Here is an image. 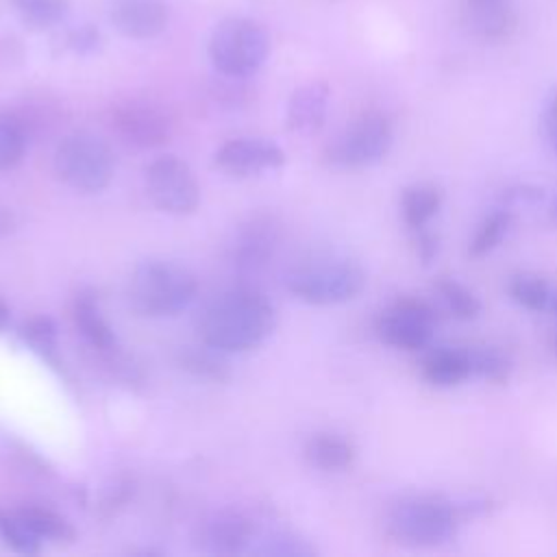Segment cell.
<instances>
[{"label":"cell","mask_w":557,"mask_h":557,"mask_svg":"<svg viewBox=\"0 0 557 557\" xmlns=\"http://www.w3.org/2000/svg\"><path fill=\"white\" fill-rule=\"evenodd\" d=\"M511 224H513V215L507 207H498L496 211L487 213L479 222V226L474 228V233L468 242V255L474 259L490 255L507 237V233L511 231Z\"/></svg>","instance_id":"cell-23"},{"label":"cell","mask_w":557,"mask_h":557,"mask_svg":"<svg viewBox=\"0 0 557 557\" xmlns=\"http://www.w3.org/2000/svg\"><path fill=\"white\" fill-rule=\"evenodd\" d=\"M20 337L35 352H39L44 357H50L57 348V324L46 315L30 318L20 326Z\"/></svg>","instance_id":"cell-30"},{"label":"cell","mask_w":557,"mask_h":557,"mask_svg":"<svg viewBox=\"0 0 557 557\" xmlns=\"http://www.w3.org/2000/svg\"><path fill=\"white\" fill-rule=\"evenodd\" d=\"M550 307H553V313L557 315V296H553V300H550Z\"/></svg>","instance_id":"cell-42"},{"label":"cell","mask_w":557,"mask_h":557,"mask_svg":"<svg viewBox=\"0 0 557 557\" xmlns=\"http://www.w3.org/2000/svg\"><path fill=\"white\" fill-rule=\"evenodd\" d=\"M307 461L324 472H339L355 461V446L337 433H315L305 444Z\"/></svg>","instance_id":"cell-18"},{"label":"cell","mask_w":557,"mask_h":557,"mask_svg":"<svg viewBox=\"0 0 557 557\" xmlns=\"http://www.w3.org/2000/svg\"><path fill=\"white\" fill-rule=\"evenodd\" d=\"M111 131L126 144L139 150L159 148L170 139L172 126L168 115L144 100L117 102L109 115Z\"/></svg>","instance_id":"cell-10"},{"label":"cell","mask_w":557,"mask_h":557,"mask_svg":"<svg viewBox=\"0 0 557 557\" xmlns=\"http://www.w3.org/2000/svg\"><path fill=\"white\" fill-rule=\"evenodd\" d=\"M550 348H553V352L557 355V331H555L553 337H550Z\"/></svg>","instance_id":"cell-40"},{"label":"cell","mask_w":557,"mask_h":557,"mask_svg":"<svg viewBox=\"0 0 557 557\" xmlns=\"http://www.w3.org/2000/svg\"><path fill=\"white\" fill-rule=\"evenodd\" d=\"M420 372L422 379L433 387H457L472 376L470 350L457 346H437L424 355Z\"/></svg>","instance_id":"cell-16"},{"label":"cell","mask_w":557,"mask_h":557,"mask_svg":"<svg viewBox=\"0 0 557 557\" xmlns=\"http://www.w3.org/2000/svg\"><path fill=\"white\" fill-rule=\"evenodd\" d=\"M133 481L128 476H117L113 479V483L104 490L102 494V503L100 507L107 511V513H115L120 507H124L128 503V498L133 496Z\"/></svg>","instance_id":"cell-34"},{"label":"cell","mask_w":557,"mask_h":557,"mask_svg":"<svg viewBox=\"0 0 557 557\" xmlns=\"http://www.w3.org/2000/svg\"><path fill=\"white\" fill-rule=\"evenodd\" d=\"M207 54L218 74L242 81L259 72L270 54L268 30L250 17L233 15L215 24L209 35Z\"/></svg>","instance_id":"cell-4"},{"label":"cell","mask_w":557,"mask_h":557,"mask_svg":"<svg viewBox=\"0 0 557 557\" xmlns=\"http://www.w3.org/2000/svg\"><path fill=\"white\" fill-rule=\"evenodd\" d=\"M394 144L392 122L379 113L368 111L355 117L324 150L326 163L344 170L368 168L387 157Z\"/></svg>","instance_id":"cell-7"},{"label":"cell","mask_w":557,"mask_h":557,"mask_svg":"<svg viewBox=\"0 0 557 557\" xmlns=\"http://www.w3.org/2000/svg\"><path fill=\"white\" fill-rule=\"evenodd\" d=\"M507 292L516 305H520L529 311H542L553 300L548 283L540 274H531V272L513 274L509 278Z\"/></svg>","instance_id":"cell-27"},{"label":"cell","mask_w":557,"mask_h":557,"mask_svg":"<svg viewBox=\"0 0 557 557\" xmlns=\"http://www.w3.org/2000/svg\"><path fill=\"white\" fill-rule=\"evenodd\" d=\"M144 185L152 205L163 213L187 215L200 205V187L191 168L174 154L152 159L144 170Z\"/></svg>","instance_id":"cell-8"},{"label":"cell","mask_w":557,"mask_h":557,"mask_svg":"<svg viewBox=\"0 0 557 557\" xmlns=\"http://www.w3.org/2000/svg\"><path fill=\"white\" fill-rule=\"evenodd\" d=\"M433 292L437 294L440 302L444 305V309L457 318V320H474L483 305L479 300V296L466 287L463 283H459L457 278H450V276H440L435 283H433Z\"/></svg>","instance_id":"cell-24"},{"label":"cell","mask_w":557,"mask_h":557,"mask_svg":"<svg viewBox=\"0 0 557 557\" xmlns=\"http://www.w3.org/2000/svg\"><path fill=\"white\" fill-rule=\"evenodd\" d=\"M13 226H15V215H13L11 211H7V209L0 207V235L11 233Z\"/></svg>","instance_id":"cell-37"},{"label":"cell","mask_w":557,"mask_h":557,"mask_svg":"<svg viewBox=\"0 0 557 557\" xmlns=\"http://www.w3.org/2000/svg\"><path fill=\"white\" fill-rule=\"evenodd\" d=\"M0 540L20 555H35L41 548V540L30 531L20 511H7L0 507Z\"/></svg>","instance_id":"cell-29"},{"label":"cell","mask_w":557,"mask_h":557,"mask_svg":"<svg viewBox=\"0 0 557 557\" xmlns=\"http://www.w3.org/2000/svg\"><path fill=\"white\" fill-rule=\"evenodd\" d=\"M435 326L437 315L429 302L418 298H400L376 318L374 331L383 344L416 352L431 344Z\"/></svg>","instance_id":"cell-9"},{"label":"cell","mask_w":557,"mask_h":557,"mask_svg":"<svg viewBox=\"0 0 557 557\" xmlns=\"http://www.w3.org/2000/svg\"><path fill=\"white\" fill-rule=\"evenodd\" d=\"M102 44V35L96 26L91 24H83V26H76L72 28L67 35H65V46L76 52V54H89V52H96Z\"/></svg>","instance_id":"cell-32"},{"label":"cell","mask_w":557,"mask_h":557,"mask_svg":"<svg viewBox=\"0 0 557 557\" xmlns=\"http://www.w3.org/2000/svg\"><path fill=\"white\" fill-rule=\"evenodd\" d=\"M257 553L268 555V557L270 555L272 557H311V555H315V548L296 533L278 531V533H272L265 540H261V546L257 548Z\"/></svg>","instance_id":"cell-31"},{"label":"cell","mask_w":557,"mask_h":557,"mask_svg":"<svg viewBox=\"0 0 557 557\" xmlns=\"http://www.w3.org/2000/svg\"><path fill=\"white\" fill-rule=\"evenodd\" d=\"M411 233H413L416 257L420 259L422 265H431L435 261V257L440 255V237H437V233L429 231L426 226L418 228V231H411Z\"/></svg>","instance_id":"cell-35"},{"label":"cell","mask_w":557,"mask_h":557,"mask_svg":"<svg viewBox=\"0 0 557 557\" xmlns=\"http://www.w3.org/2000/svg\"><path fill=\"white\" fill-rule=\"evenodd\" d=\"M470 350V361H472V374L503 385L509 381L513 372V361L507 352H503L496 346H479V348H468Z\"/></svg>","instance_id":"cell-28"},{"label":"cell","mask_w":557,"mask_h":557,"mask_svg":"<svg viewBox=\"0 0 557 557\" xmlns=\"http://www.w3.org/2000/svg\"><path fill=\"white\" fill-rule=\"evenodd\" d=\"M213 163L231 176L250 178L278 170L285 163V152L265 137H235L215 150Z\"/></svg>","instance_id":"cell-11"},{"label":"cell","mask_w":557,"mask_h":557,"mask_svg":"<svg viewBox=\"0 0 557 557\" xmlns=\"http://www.w3.org/2000/svg\"><path fill=\"white\" fill-rule=\"evenodd\" d=\"M20 22L30 30H46L61 24L70 11L67 0H11Z\"/></svg>","instance_id":"cell-26"},{"label":"cell","mask_w":557,"mask_h":557,"mask_svg":"<svg viewBox=\"0 0 557 557\" xmlns=\"http://www.w3.org/2000/svg\"><path fill=\"white\" fill-rule=\"evenodd\" d=\"M548 220L557 226V194L553 196V200H550V205H548Z\"/></svg>","instance_id":"cell-39"},{"label":"cell","mask_w":557,"mask_h":557,"mask_svg":"<svg viewBox=\"0 0 557 557\" xmlns=\"http://www.w3.org/2000/svg\"><path fill=\"white\" fill-rule=\"evenodd\" d=\"M287 289L307 305L329 307L352 300L366 285L361 265L348 259H313L292 268L285 276Z\"/></svg>","instance_id":"cell-6"},{"label":"cell","mask_w":557,"mask_h":557,"mask_svg":"<svg viewBox=\"0 0 557 557\" xmlns=\"http://www.w3.org/2000/svg\"><path fill=\"white\" fill-rule=\"evenodd\" d=\"M28 148V124L13 111H0V170L22 163Z\"/></svg>","instance_id":"cell-22"},{"label":"cell","mask_w":557,"mask_h":557,"mask_svg":"<svg viewBox=\"0 0 557 557\" xmlns=\"http://www.w3.org/2000/svg\"><path fill=\"white\" fill-rule=\"evenodd\" d=\"M170 20L165 0H111L109 22L128 39H154L159 37Z\"/></svg>","instance_id":"cell-14"},{"label":"cell","mask_w":557,"mask_h":557,"mask_svg":"<svg viewBox=\"0 0 557 557\" xmlns=\"http://www.w3.org/2000/svg\"><path fill=\"white\" fill-rule=\"evenodd\" d=\"M272 329V302L250 287H235L215 296L198 318L200 342L222 352H246L257 348Z\"/></svg>","instance_id":"cell-1"},{"label":"cell","mask_w":557,"mask_h":557,"mask_svg":"<svg viewBox=\"0 0 557 557\" xmlns=\"http://www.w3.org/2000/svg\"><path fill=\"white\" fill-rule=\"evenodd\" d=\"M485 2H498V0H468V4H485Z\"/></svg>","instance_id":"cell-41"},{"label":"cell","mask_w":557,"mask_h":557,"mask_svg":"<svg viewBox=\"0 0 557 557\" xmlns=\"http://www.w3.org/2000/svg\"><path fill=\"white\" fill-rule=\"evenodd\" d=\"M17 511L41 542H72L74 540V527L70 524L67 518H63L54 509H48L41 505H26V507H20Z\"/></svg>","instance_id":"cell-25"},{"label":"cell","mask_w":557,"mask_h":557,"mask_svg":"<svg viewBox=\"0 0 557 557\" xmlns=\"http://www.w3.org/2000/svg\"><path fill=\"white\" fill-rule=\"evenodd\" d=\"M226 352L200 342L196 346H183L176 352V363L196 379L222 383L231 379V366L224 357Z\"/></svg>","instance_id":"cell-19"},{"label":"cell","mask_w":557,"mask_h":557,"mask_svg":"<svg viewBox=\"0 0 557 557\" xmlns=\"http://www.w3.org/2000/svg\"><path fill=\"white\" fill-rule=\"evenodd\" d=\"M468 24L479 37L487 41H498L511 35L516 26V13L507 0L468 4Z\"/></svg>","instance_id":"cell-21"},{"label":"cell","mask_w":557,"mask_h":557,"mask_svg":"<svg viewBox=\"0 0 557 557\" xmlns=\"http://www.w3.org/2000/svg\"><path fill=\"white\" fill-rule=\"evenodd\" d=\"M72 318L74 324L78 329V333L85 337V342L100 350V352H111L115 350V333L111 329V324L107 322V318L100 311L98 298L91 289H83L76 294L74 305H72Z\"/></svg>","instance_id":"cell-17"},{"label":"cell","mask_w":557,"mask_h":557,"mask_svg":"<svg viewBox=\"0 0 557 557\" xmlns=\"http://www.w3.org/2000/svg\"><path fill=\"white\" fill-rule=\"evenodd\" d=\"M442 209V191L429 183H413L400 194V215L409 231L429 226Z\"/></svg>","instance_id":"cell-20"},{"label":"cell","mask_w":557,"mask_h":557,"mask_svg":"<svg viewBox=\"0 0 557 557\" xmlns=\"http://www.w3.org/2000/svg\"><path fill=\"white\" fill-rule=\"evenodd\" d=\"M278 248V222L270 215H252L237 226L228 244V261L244 274L259 272Z\"/></svg>","instance_id":"cell-12"},{"label":"cell","mask_w":557,"mask_h":557,"mask_svg":"<svg viewBox=\"0 0 557 557\" xmlns=\"http://www.w3.org/2000/svg\"><path fill=\"white\" fill-rule=\"evenodd\" d=\"M546 135H548L553 150L557 152V94L553 96V100L546 109Z\"/></svg>","instance_id":"cell-36"},{"label":"cell","mask_w":557,"mask_h":557,"mask_svg":"<svg viewBox=\"0 0 557 557\" xmlns=\"http://www.w3.org/2000/svg\"><path fill=\"white\" fill-rule=\"evenodd\" d=\"M196 289V276L185 265L168 259H146L133 270L126 296L139 315L170 318L194 300Z\"/></svg>","instance_id":"cell-3"},{"label":"cell","mask_w":557,"mask_h":557,"mask_svg":"<svg viewBox=\"0 0 557 557\" xmlns=\"http://www.w3.org/2000/svg\"><path fill=\"white\" fill-rule=\"evenodd\" d=\"M329 96L331 91L324 81H311L300 85L287 102V126L296 135H315L326 122Z\"/></svg>","instance_id":"cell-15"},{"label":"cell","mask_w":557,"mask_h":557,"mask_svg":"<svg viewBox=\"0 0 557 557\" xmlns=\"http://www.w3.org/2000/svg\"><path fill=\"white\" fill-rule=\"evenodd\" d=\"M9 320H11V311H9V305L0 298V331L9 326Z\"/></svg>","instance_id":"cell-38"},{"label":"cell","mask_w":557,"mask_h":557,"mask_svg":"<svg viewBox=\"0 0 557 557\" xmlns=\"http://www.w3.org/2000/svg\"><path fill=\"white\" fill-rule=\"evenodd\" d=\"M461 524L455 498L437 494L407 496L387 511V535L409 548H437L448 544Z\"/></svg>","instance_id":"cell-2"},{"label":"cell","mask_w":557,"mask_h":557,"mask_svg":"<svg viewBox=\"0 0 557 557\" xmlns=\"http://www.w3.org/2000/svg\"><path fill=\"white\" fill-rule=\"evenodd\" d=\"M255 537L252 520L239 509L211 511L196 527V546L209 555L244 553Z\"/></svg>","instance_id":"cell-13"},{"label":"cell","mask_w":557,"mask_h":557,"mask_svg":"<svg viewBox=\"0 0 557 557\" xmlns=\"http://www.w3.org/2000/svg\"><path fill=\"white\" fill-rule=\"evenodd\" d=\"M54 172L74 191L96 194L113 181L115 157L96 133L74 131L54 150Z\"/></svg>","instance_id":"cell-5"},{"label":"cell","mask_w":557,"mask_h":557,"mask_svg":"<svg viewBox=\"0 0 557 557\" xmlns=\"http://www.w3.org/2000/svg\"><path fill=\"white\" fill-rule=\"evenodd\" d=\"M546 198L544 187L540 185H531V183H518L511 185L503 191V202L505 207H535Z\"/></svg>","instance_id":"cell-33"}]
</instances>
